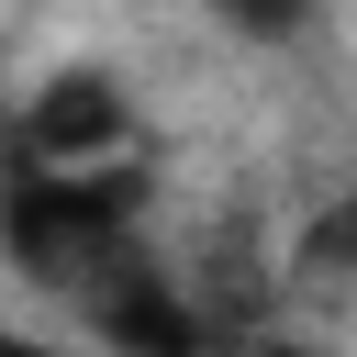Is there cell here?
Returning <instances> with one entry per match:
<instances>
[{"instance_id": "6da1fadb", "label": "cell", "mask_w": 357, "mask_h": 357, "mask_svg": "<svg viewBox=\"0 0 357 357\" xmlns=\"http://www.w3.org/2000/svg\"><path fill=\"white\" fill-rule=\"evenodd\" d=\"M0 245L22 257V279L45 290H89L112 257H134V178L112 167H33L0 178Z\"/></svg>"}, {"instance_id": "7a4b0ae2", "label": "cell", "mask_w": 357, "mask_h": 357, "mask_svg": "<svg viewBox=\"0 0 357 357\" xmlns=\"http://www.w3.org/2000/svg\"><path fill=\"white\" fill-rule=\"evenodd\" d=\"M123 134H134V100H123L112 67H56L33 89V112H22V156L33 167H112Z\"/></svg>"}, {"instance_id": "3957f363", "label": "cell", "mask_w": 357, "mask_h": 357, "mask_svg": "<svg viewBox=\"0 0 357 357\" xmlns=\"http://www.w3.org/2000/svg\"><path fill=\"white\" fill-rule=\"evenodd\" d=\"M78 312H89V335L112 346V357H201V324H190V301H178V279L167 268H145V245L134 257H112L89 290H67Z\"/></svg>"}, {"instance_id": "277c9868", "label": "cell", "mask_w": 357, "mask_h": 357, "mask_svg": "<svg viewBox=\"0 0 357 357\" xmlns=\"http://www.w3.org/2000/svg\"><path fill=\"white\" fill-rule=\"evenodd\" d=\"M212 22L245 45H290V33H312V0H212Z\"/></svg>"}, {"instance_id": "5b68a950", "label": "cell", "mask_w": 357, "mask_h": 357, "mask_svg": "<svg viewBox=\"0 0 357 357\" xmlns=\"http://www.w3.org/2000/svg\"><path fill=\"white\" fill-rule=\"evenodd\" d=\"M0 357H78V346H56V335H22V324H0Z\"/></svg>"}, {"instance_id": "8992f818", "label": "cell", "mask_w": 357, "mask_h": 357, "mask_svg": "<svg viewBox=\"0 0 357 357\" xmlns=\"http://www.w3.org/2000/svg\"><path fill=\"white\" fill-rule=\"evenodd\" d=\"M245 357H312V346H290V335H257V346H245Z\"/></svg>"}]
</instances>
